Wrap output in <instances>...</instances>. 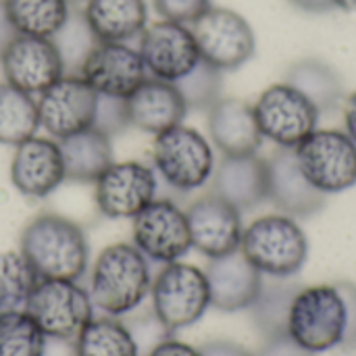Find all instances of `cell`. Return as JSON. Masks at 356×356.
I'll use <instances>...</instances> for the list:
<instances>
[{
  "label": "cell",
  "instance_id": "obj_2",
  "mask_svg": "<svg viewBox=\"0 0 356 356\" xmlns=\"http://www.w3.org/2000/svg\"><path fill=\"white\" fill-rule=\"evenodd\" d=\"M150 288L152 280L146 257L134 244H113L94 263L92 305L113 317L138 309Z\"/></svg>",
  "mask_w": 356,
  "mask_h": 356
},
{
  "label": "cell",
  "instance_id": "obj_32",
  "mask_svg": "<svg viewBox=\"0 0 356 356\" xmlns=\"http://www.w3.org/2000/svg\"><path fill=\"white\" fill-rule=\"evenodd\" d=\"M46 334L27 311L0 313V356H44Z\"/></svg>",
  "mask_w": 356,
  "mask_h": 356
},
{
  "label": "cell",
  "instance_id": "obj_12",
  "mask_svg": "<svg viewBox=\"0 0 356 356\" xmlns=\"http://www.w3.org/2000/svg\"><path fill=\"white\" fill-rule=\"evenodd\" d=\"M138 52L144 60L148 77L169 83L179 81L200 63L198 44L190 25L165 19L142 31Z\"/></svg>",
  "mask_w": 356,
  "mask_h": 356
},
{
  "label": "cell",
  "instance_id": "obj_19",
  "mask_svg": "<svg viewBox=\"0 0 356 356\" xmlns=\"http://www.w3.org/2000/svg\"><path fill=\"white\" fill-rule=\"evenodd\" d=\"M269 173V198L284 215L294 219H309L317 215L327 196L319 192L298 167L294 150L277 148L267 159Z\"/></svg>",
  "mask_w": 356,
  "mask_h": 356
},
{
  "label": "cell",
  "instance_id": "obj_16",
  "mask_svg": "<svg viewBox=\"0 0 356 356\" xmlns=\"http://www.w3.org/2000/svg\"><path fill=\"white\" fill-rule=\"evenodd\" d=\"M79 75L96 94L123 100L148 79L138 48L127 42H98L88 54Z\"/></svg>",
  "mask_w": 356,
  "mask_h": 356
},
{
  "label": "cell",
  "instance_id": "obj_22",
  "mask_svg": "<svg viewBox=\"0 0 356 356\" xmlns=\"http://www.w3.org/2000/svg\"><path fill=\"white\" fill-rule=\"evenodd\" d=\"M209 136L223 156L259 154L265 140L252 104L223 96L209 108Z\"/></svg>",
  "mask_w": 356,
  "mask_h": 356
},
{
  "label": "cell",
  "instance_id": "obj_41",
  "mask_svg": "<svg viewBox=\"0 0 356 356\" xmlns=\"http://www.w3.org/2000/svg\"><path fill=\"white\" fill-rule=\"evenodd\" d=\"M148 356H202L198 348H192L190 344H184L179 340H165L156 348L150 350Z\"/></svg>",
  "mask_w": 356,
  "mask_h": 356
},
{
  "label": "cell",
  "instance_id": "obj_17",
  "mask_svg": "<svg viewBox=\"0 0 356 356\" xmlns=\"http://www.w3.org/2000/svg\"><path fill=\"white\" fill-rule=\"evenodd\" d=\"M188 227L192 248L207 259H219L240 250L242 244V213L223 198L209 194L194 200L188 211Z\"/></svg>",
  "mask_w": 356,
  "mask_h": 356
},
{
  "label": "cell",
  "instance_id": "obj_38",
  "mask_svg": "<svg viewBox=\"0 0 356 356\" xmlns=\"http://www.w3.org/2000/svg\"><path fill=\"white\" fill-rule=\"evenodd\" d=\"M338 290L344 298V307H346V332H344V340L342 346L344 350H355L356 348V286L342 282L338 284Z\"/></svg>",
  "mask_w": 356,
  "mask_h": 356
},
{
  "label": "cell",
  "instance_id": "obj_7",
  "mask_svg": "<svg viewBox=\"0 0 356 356\" xmlns=\"http://www.w3.org/2000/svg\"><path fill=\"white\" fill-rule=\"evenodd\" d=\"M190 29L200 58L223 73L244 67L257 52V38L250 23L232 8L211 6Z\"/></svg>",
  "mask_w": 356,
  "mask_h": 356
},
{
  "label": "cell",
  "instance_id": "obj_27",
  "mask_svg": "<svg viewBox=\"0 0 356 356\" xmlns=\"http://www.w3.org/2000/svg\"><path fill=\"white\" fill-rule=\"evenodd\" d=\"M300 286L292 282V277H271L263 280L261 294L250 307L254 327L263 334L265 340L286 336L288 334V317L290 307Z\"/></svg>",
  "mask_w": 356,
  "mask_h": 356
},
{
  "label": "cell",
  "instance_id": "obj_31",
  "mask_svg": "<svg viewBox=\"0 0 356 356\" xmlns=\"http://www.w3.org/2000/svg\"><path fill=\"white\" fill-rule=\"evenodd\" d=\"M40 277L21 252H0V313L25 311Z\"/></svg>",
  "mask_w": 356,
  "mask_h": 356
},
{
  "label": "cell",
  "instance_id": "obj_29",
  "mask_svg": "<svg viewBox=\"0 0 356 356\" xmlns=\"http://www.w3.org/2000/svg\"><path fill=\"white\" fill-rule=\"evenodd\" d=\"M40 127L38 100L13 88L10 83H0V144L19 146L21 142L35 136Z\"/></svg>",
  "mask_w": 356,
  "mask_h": 356
},
{
  "label": "cell",
  "instance_id": "obj_1",
  "mask_svg": "<svg viewBox=\"0 0 356 356\" xmlns=\"http://www.w3.org/2000/svg\"><path fill=\"white\" fill-rule=\"evenodd\" d=\"M40 280L77 282L88 269L83 229L60 215H40L21 234V250Z\"/></svg>",
  "mask_w": 356,
  "mask_h": 356
},
{
  "label": "cell",
  "instance_id": "obj_43",
  "mask_svg": "<svg viewBox=\"0 0 356 356\" xmlns=\"http://www.w3.org/2000/svg\"><path fill=\"white\" fill-rule=\"evenodd\" d=\"M19 33L15 31L10 19H8V13H6V6H4V0H0V54L4 52V48L17 38Z\"/></svg>",
  "mask_w": 356,
  "mask_h": 356
},
{
  "label": "cell",
  "instance_id": "obj_26",
  "mask_svg": "<svg viewBox=\"0 0 356 356\" xmlns=\"http://www.w3.org/2000/svg\"><path fill=\"white\" fill-rule=\"evenodd\" d=\"M286 83L309 98L321 115L338 108L346 98L340 73L330 63L315 56L296 60L286 73Z\"/></svg>",
  "mask_w": 356,
  "mask_h": 356
},
{
  "label": "cell",
  "instance_id": "obj_20",
  "mask_svg": "<svg viewBox=\"0 0 356 356\" xmlns=\"http://www.w3.org/2000/svg\"><path fill=\"white\" fill-rule=\"evenodd\" d=\"M204 273L211 305L225 313L250 309L263 288V273L242 254V250L211 259Z\"/></svg>",
  "mask_w": 356,
  "mask_h": 356
},
{
  "label": "cell",
  "instance_id": "obj_6",
  "mask_svg": "<svg viewBox=\"0 0 356 356\" xmlns=\"http://www.w3.org/2000/svg\"><path fill=\"white\" fill-rule=\"evenodd\" d=\"M150 292L152 311L169 332L194 325L211 307L207 273L177 261L159 273Z\"/></svg>",
  "mask_w": 356,
  "mask_h": 356
},
{
  "label": "cell",
  "instance_id": "obj_13",
  "mask_svg": "<svg viewBox=\"0 0 356 356\" xmlns=\"http://www.w3.org/2000/svg\"><path fill=\"white\" fill-rule=\"evenodd\" d=\"M96 207L108 219H134L156 198V173L140 161L113 163L96 181Z\"/></svg>",
  "mask_w": 356,
  "mask_h": 356
},
{
  "label": "cell",
  "instance_id": "obj_40",
  "mask_svg": "<svg viewBox=\"0 0 356 356\" xmlns=\"http://www.w3.org/2000/svg\"><path fill=\"white\" fill-rule=\"evenodd\" d=\"M202 356H254L250 355L244 346L227 342V340H215L204 344L202 348H198Z\"/></svg>",
  "mask_w": 356,
  "mask_h": 356
},
{
  "label": "cell",
  "instance_id": "obj_36",
  "mask_svg": "<svg viewBox=\"0 0 356 356\" xmlns=\"http://www.w3.org/2000/svg\"><path fill=\"white\" fill-rule=\"evenodd\" d=\"M152 6L165 21L192 25L213 6V0H152Z\"/></svg>",
  "mask_w": 356,
  "mask_h": 356
},
{
  "label": "cell",
  "instance_id": "obj_15",
  "mask_svg": "<svg viewBox=\"0 0 356 356\" xmlns=\"http://www.w3.org/2000/svg\"><path fill=\"white\" fill-rule=\"evenodd\" d=\"M98 94L81 75H63L38 98L40 127L63 140L92 127Z\"/></svg>",
  "mask_w": 356,
  "mask_h": 356
},
{
  "label": "cell",
  "instance_id": "obj_25",
  "mask_svg": "<svg viewBox=\"0 0 356 356\" xmlns=\"http://www.w3.org/2000/svg\"><path fill=\"white\" fill-rule=\"evenodd\" d=\"M56 142L63 154L67 179L96 181L113 165L111 138L94 127Z\"/></svg>",
  "mask_w": 356,
  "mask_h": 356
},
{
  "label": "cell",
  "instance_id": "obj_42",
  "mask_svg": "<svg viewBox=\"0 0 356 356\" xmlns=\"http://www.w3.org/2000/svg\"><path fill=\"white\" fill-rule=\"evenodd\" d=\"M342 117H344V131L356 144V90L350 92L342 102Z\"/></svg>",
  "mask_w": 356,
  "mask_h": 356
},
{
  "label": "cell",
  "instance_id": "obj_18",
  "mask_svg": "<svg viewBox=\"0 0 356 356\" xmlns=\"http://www.w3.org/2000/svg\"><path fill=\"white\" fill-rule=\"evenodd\" d=\"M13 186L29 198L50 196L65 179V163L56 140L29 138L15 146L10 163Z\"/></svg>",
  "mask_w": 356,
  "mask_h": 356
},
{
  "label": "cell",
  "instance_id": "obj_5",
  "mask_svg": "<svg viewBox=\"0 0 356 356\" xmlns=\"http://www.w3.org/2000/svg\"><path fill=\"white\" fill-rule=\"evenodd\" d=\"M152 163L169 188L194 192L213 177L215 152L200 131L181 123L154 136Z\"/></svg>",
  "mask_w": 356,
  "mask_h": 356
},
{
  "label": "cell",
  "instance_id": "obj_39",
  "mask_svg": "<svg viewBox=\"0 0 356 356\" xmlns=\"http://www.w3.org/2000/svg\"><path fill=\"white\" fill-rule=\"evenodd\" d=\"M254 356H315L309 353L307 348H302L298 342H294L288 334L286 336H277V338H269L265 340L263 348L259 350V355Z\"/></svg>",
  "mask_w": 356,
  "mask_h": 356
},
{
  "label": "cell",
  "instance_id": "obj_23",
  "mask_svg": "<svg viewBox=\"0 0 356 356\" xmlns=\"http://www.w3.org/2000/svg\"><path fill=\"white\" fill-rule=\"evenodd\" d=\"M125 102L131 125L154 136L181 125L188 115V106L175 83L154 77H148Z\"/></svg>",
  "mask_w": 356,
  "mask_h": 356
},
{
  "label": "cell",
  "instance_id": "obj_24",
  "mask_svg": "<svg viewBox=\"0 0 356 356\" xmlns=\"http://www.w3.org/2000/svg\"><path fill=\"white\" fill-rule=\"evenodd\" d=\"M98 42H131L148 27L146 0H86L81 8Z\"/></svg>",
  "mask_w": 356,
  "mask_h": 356
},
{
  "label": "cell",
  "instance_id": "obj_34",
  "mask_svg": "<svg viewBox=\"0 0 356 356\" xmlns=\"http://www.w3.org/2000/svg\"><path fill=\"white\" fill-rule=\"evenodd\" d=\"M175 88L179 90L188 111H209L221 98L223 71L215 69L213 65L200 58V63L188 75L175 81Z\"/></svg>",
  "mask_w": 356,
  "mask_h": 356
},
{
  "label": "cell",
  "instance_id": "obj_30",
  "mask_svg": "<svg viewBox=\"0 0 356 356\" xmlns=\"http://www.w3.org/2000/svg\"><path fill=\"white\" fill-rule=\"evenodd\" d=\"M77 356H140L127 325L111 317L92 319L77 334Z\"/></svg>",
  "mask_w": 356,
  "mask_h": 356
},
{
  "label": "cell",
  "instance_id": "obj_44",
  "mask_svg": "<svg viewBox=\"0 0 356 356\" xmlns=\"http://www.w3.org/2000/svg\"><path fill=\"white\" fill-rule=\"evenodd\" d=\"M288 2L305 13H330L336 8L334 0H288Z\"/></svg>",
  "mask_w": 356,
  "mask_h": 356
},
{
  "label": "cell",
  "instance_id": "obj_46",
  "mask_svg": "<svg viewBox=\"0 0 356 356\" xmlns=\"http://www.w3.org/2000/svg\"><path fill=\"white\" fill-rule=\"evenodd\" d=\"M67 2H69L71 6H75V4H83L86 0H67Z\"/></svg>",
  "mask_w": 356,
  "mask_h": 356
},
{
  "label": "cell",
  "instance_id": "obj_11",
  "mask_svg": "<svg viewBox=\"0 0 356 356\" xmlns=\"http://www.w3.org/2000/svg\"><path fill=\"white\" fill-rule=\"evenodd\" d=\"M134 246L156 263H175L192 248L186 211L169 198H154L146 204L131 225Z\"/></svg>",
  "mask_w": 356,
  "mask_h": 356
},
{
  "label": "cell",
  "instance_id": "obj_14",
  "mask_svg": "<svg viewBox=\"0 0 356 356\" xmlns=\"http://www.w3.org/2000/svg\"><path fill=\"white\" fill-rule=\"evenodd\" d=\"M4 81L13 88L40 96L65 75L63 60L50 38L17 35L0 54Z\"/></svg>",
  "mask_w": 356,
  "mask_h": 356
},
{
  "label": "cell",
  "instance_id": "obj_33",
  "mask_svg": "<svg viewBox=\"0 0 356 356\" xmlns=\"http://www.w3.org/2000/svg\"><path fill=\"white\" fill-rule=\"evenodd\" d=\"M50 40L58 50V56L65 67V75H79L88 54L98 44L81 8H71L69 19Z\"/></svg>",
  "mask_w": 356,
  "mask_h": 356
},
{
  "label": "cell",
  "instance_id": "obj_4",
  "mask_svg": "<svg viewBox=\"0 0 356 356\" xmlns=\"http://www.w3.org/2000/svg\"><path fill=\"white\" fill-rule=\"evenodd\" d=\"M346 307L338 284L300 288L292 300L288 336L313 355L342 346Z\"/></svg>",
  "mask_w": 356,
  "mask_h": 356
},
{
  "label": "cell",
  "instance_id": "obj_21",
  "mask_svg": "<svg viewBox=\"0 0 356 356\" xmlns=\"http://www.w3.org/2000/svg\"><path fill=\"white\" fill-rule=\"evenodd\" d=\"M213 194L240 213L261 207L269 198L267 159L259 154L223 156L213 171Z\"/></svg>",
  "mask_w": 356,
  "mask_h": 356
},
{
  "label": "cell",
  "instance_id": "obj_10",
  "mask_svg": "<svg viewBox=\"0 0 356 356\" xmlns=\"http://www.w3.org/2000/svg\"><path fill=\"white\" fill-rule=\"evenodd\" d=\"M25 311L46 338L71 340L94 319L90 294L69 280H40Z\"/></svg>",
  "mask_w": 356,
  "mask_h": 356
},
{
  "label": "cell",
  "instance_id": "obj_3",
  "mask_svg": "<svg viewBox=\"0 0 356 356\" xmlns=\"http://www.w3.org/2000/svg\"><path fill=\"white\" fill-rule=\"evenodd\" d=\"M242 254L267 277H294L309 259V240L294 217L265 215L244 227Z\"/></svg>",
  "mask_w": 356,
  "mask_h": 356
},
{
  "label": "cell",
  "instance_id": "obj_28",
  "mask_svg": "<svg viewBox=\"0 0 356 356\" xmlns=\"http://www.w3.org/2000/svg\"><path fill=\"white\" fill-rule=\"evenodd\" d=\"M8 19L19 35L52 38L69 19L67 0H4Z\"/></svg>",
  "mask_w": 356,
  "mask_h": 356
},
{
  "label": "cell",
  "instance_id": "obj_45",
  "mask_svg": "<svg viewBox=\"0 0 356 356\" xmlns=\"http://www.w3.org/2000/svg\"><path fill=\"white\" fill-rule=\"evenodd\" d=\"M336 8H342L346 13H356V0H334Z\"/></svg>",
  "mask_w": 356,
  "mask_h": 356
},
{
  "label": "cell",
  "instance_id": "obj_35",
  "mask_svg": "<svg viewBox=\"0 0 356 356\" xmlns=\"http://www.w3.org/2000/svg\"><path fill=\"white\" fill-rule=\"evenodd\" d=\"M129 125H131V121H129L127 102L123 98H113V96L98 94L92 127L102 131L104 136L113 138V136L125 131Z\"/></svg>",
  "mask_w": 356,
  "mask_h": 356
},
{
  "label": "cell",
  "instance_id": "obj_37",
  "mask_svg": "<svg viewBox=\"0 0 356 356\" xmlns=\"http://www.w3.org/2000/svg\"><path fill=\"white\" fill-rule=\"evenodd\" d=\"M127 330H129V334H131L134 340H136L138 353H140V350H146V356L150 355L152 348H156L161 342L169 340V336H171V332L161 323V319L154 315V311H152V315H146L144 319H138V321H136L131 327H127Z\"/></svg>",
  "mask_w": 356,
  "mask_h": 356
},
{
  "label": "cell",
  "instance_id": "obj_8",
  "mask_svg": "<svg viewBox=\"0 0 356 356\" xmlns=\"http://www.w3.org/2000/svg\"><path fill=\"white\" fill-rule=\"evenodd\" d=\"M252 108L263 138L288 150L309 138L321 117L315 104L286 81L265 88Z\"/></svg>",
  "mask_w": 356,
  "mask_h": 356
},
{
  "label": "cell",
  "instance_id": "obj_9",
  "mask_svg": "<svg viewBox=\"0 0 356 356\" xmlns=\"http://www.w3.org/2000/svg\"><path fill=\"white\" fill-rule=\"evenodd\" d=\"M298 167L325 196L356 184V144L338 129H315L294 148Z\"/></svg>",
  "mask_w": 356,
  "mask_h": 356
}]
</instances>
